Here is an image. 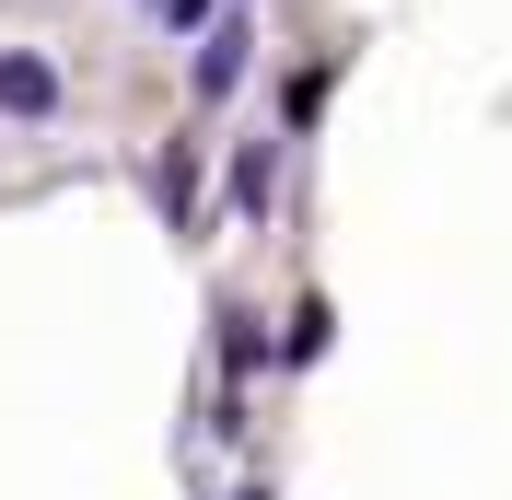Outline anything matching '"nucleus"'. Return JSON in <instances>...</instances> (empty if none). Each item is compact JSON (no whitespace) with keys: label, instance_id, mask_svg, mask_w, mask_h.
I'll return each mask as SVG.
<instances>
[{"label":"nucleus","instance_id":"f257e3e1","mask_svg":"<svg viewBox=\"0 0 512 500\" xmlns=\"http://www.w3.org/2000/svg\"><path fill=\"white\" fill-rule=\"evenodd\" d=\"M59 105V70L47 59H0V117H47Z\"/></svg>","mask_w":512,"mask_h":500},{"label":"nucleus","instance_id":"f03ea898","mask_svg":"<svg viewBox=\"0 0 512 500\" xmlns=\"http://www.w3.org/2000/svg\"><path fill=\"white\" fill-rule=\"evenodd\" d=\"M245 47H256L245 24H210V47H198V94H222L233 70H245Z\"/></svg>","mask_w":512,"mask_h":500},{"label":"nucleus","instance_id":"7ed1b4c3","mask_svg":"<svg viewBox=\"0 0 512 500\" xmlns=\"http://www.w3.org/2000/svg\"><path fill=\"white\" fill-rule=\"evenodd\" d=\"M152 187H163V221L187 233V210H198V152H163V175H152Z\"/></svg>","mask_w":512,"mask_h":500},{"label":"nucleus","instance_id":"20e7f679","mask_svg":"<svg viewBox=\"0 0 512 500\" xmlns=\"http://www.w3.org/2000/svg\"><path fill=\"white\" fill-rule=\"evenodd\" d=\"M268 187H280V163H268V140H256V152L233 163V198H245V210H268Z\"/></svg>","mask_w":512,"mask_h":500}]
</instances>
